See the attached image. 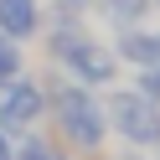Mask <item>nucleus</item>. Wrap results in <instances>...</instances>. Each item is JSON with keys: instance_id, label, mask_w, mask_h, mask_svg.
I'll return each instance as SVG.
<instances>
[{"instance_id": "f257e3e1", "label": "nucleus", "mask_w": 160, "mask_h": 160, "mask_svg": "<svg viewBox=\"0 0 160 160\" xmlns=\"http://www.w3.org/2000/svg\"><path fill=\"white\" fill-rule=\"evenodd\" d=\"M57 119H62V134L83 150L103 145V108H93V98L83 88H62L57 93Z\"/></svg>"}, {"instance_id": "f03ea898", "label": "nucleus", "mask_w": 160, "mask_h": 160, "mask_svg": "<svg viewBox=\"0 0 160 160\" xmlns=\"http://www.w3.org/2000/svg\"><path fill=\"white\" fill-rule=\"evenodd\" d=\"M108 119L124 129V139L134 145H160V108L150 103L145 93H119L108 103Z\"/></svg>"}, {"instance_id": "7ed1b4c3", "label": "nucleus", "mask_w": 160, "mask_h": 160, "mask_svg": "<svg viewBox=\"0 0 160 160\" xmlns=\"http://www.w3.org/2000/svg\"><path fill=\"white\" fill-rule=\"evenodd\" d=\"M67 67H72L83 83H108V78H114V52H103V47H93V42H78L72 52H67Z\"/></svg>"}, {"instance_id": "20e7f679", "label": "nucleus", "mask_w": 160, "mask_h": 160, "mask_svg": "<svg viewBox=\"0 0 160 160\" xmlns=\"http://www.w3.org/2000/svg\"><path fill=\"white\" fill-rule=\"evenodd\" d=\"M0 114H5V124H11V129H21V124H31V119L42 114V93H36L31 83H21V88H11V93H5V103H0Z\"/></svg>"}, {"instance_id": "39448f33", "label": "nucleus", "mask_w": 160, "mask_h": 160, "mask_svg": "<svg viewBox=\"0 0 160 160\" xmlns=\"http://www.w3.org/2000/svg\"><path fill=\"white\" fill-rule=\"evenodd\" d=\"M36 26H42L36 0H0V31L5 36H31Z\"/></svg>"}, {"instance_id": "423d86ee", "label": "nucleus", "mask_w": 160, "mask_h": 160, "mask_svg": "<svg viewBox=\"0 0 160 160\" xmlns=\"http://www.w3.org/2000/svg\"><path fill=\"white\" fill-rule=\"evenodd\" d=\"M124 57H134V62H160V36H124Z\"/></svg>"}, {"instance_id": "0eeeda50", "label": "nucleus", "mask_w": 160, "mask_h": 160, "mask_svg": "<svg viewBox=\"0 0 160 160\" xmlns=\"http://www.w3.org/2000/svg\"><path fill=\"white\" fill-rule=\"evenodd\" d=\"M145 5H150V0H103V11L114 16V26H129V21H139V16H145Z\"/></svg>"}, {"instance_id": "6e6552de", "label": "nucleus", "mask_w": 160, "mask_h": 160, "mask_svg": "<svg viewBox=\"0 0 160 160\" xmlns=\"http://www.w3.org/2000/svg\"><path fill=\"white\" fill-rule=\"evenodd\" d=\"M16 67H21V52L11 47V36H0V78H11Z\"/></svg>"}, {"instance_id": "1a4fd4ad", "label": "nucleus", "mask_w": 160, "mask_h": 160, "mask_svg": "<svg viewBox=\"0 0 160 160\" xmlns=\"http://www.w3.org/2000/svg\"><path fill=\"white\" fill-rule=\"evenodd\" d=\"M16 160H62V155H57L52 145H42V139H31V145H26V150H21Z\"/></svg>"}, {"instance_id": "9d476101", "label": "nucleus", "mask_w": 160, "mask_h": 160, "mask_svg": "<svg viewBox=\"0 0 160 160\" xmlns=\"http://www.w3.org/2000/svg\"><path fill=\"white\" fill-rule=\"evenodd\" d=\"M139 93H145L150 103L160 98V67H150V72H139Z\"/></svg>"}, {"instance_id": "9b49d317", "label": "nucleus", "mask_w": 160, "mask_h": 160, "mask_svg": "<svg viewBox=\"0 0 160 160\" xmlns=\"http://www.w3.org/2000/svg\"><path fill=\"white\" fill-rule=\"evenodd\" d=\"M0 160H11V145H5V139H0Z\"/></svg>"}, {"instance_id": "f8f14e48", "label": "nucleus", "mask_w": 160, "mask_h": 160, "mask_svg": "<svg viewBox=\"0 0 160 160\" xmlns=\"http://www.w3.org/2000/svg\"><path fill=\"white\" fill-rule=\"evenodd\" d=\"M67 5H83V0H67Z\"/></svg>"}]
</instances>
